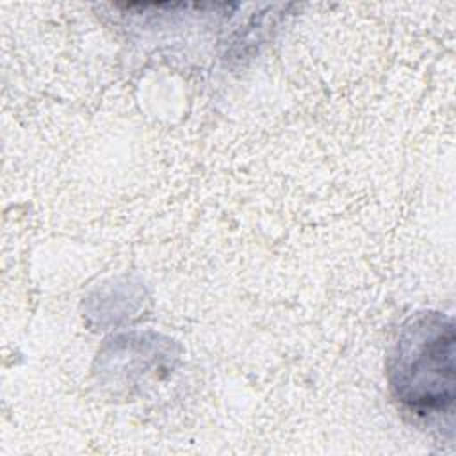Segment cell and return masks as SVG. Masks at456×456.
Returning <instances> with one entry per match:
<instances>
[{
    "label": "cell",
    "instance_id": "cell-1",
    "mask_svg": "<svg viewBox=\"0 0 456 456\" xmlns=\"http://www.w3.org/2000/svg\"><path fill=\"white\" fill-rule=\"evenodd\" d=\"M392 358V388L404 406L419 415L452 408L454 330L449 319L424 315L411 321Z\"/></svg>",
    "mask_w": 456,
    "mask_h": 456
}]
</instances>
